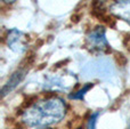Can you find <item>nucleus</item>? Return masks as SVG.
Listing matches in <instances>:
<instances>
[{
  "label": "nucleus",
  "instance_id": "nucleus-1",
  "mask_svg": "<svg viewBox=\"0 0 130 129\" xmlns=\"http://www.w3.org/2000/svg\"><path fill=\"white\" fill-rule=\"evenodd\" d=\"M66 114V104L62 98L48 96L26 106L21 114L22 122L30 127H49L56 125Z\"/></svg>",
  "mask_w": 130,
  "mask_h": 129
},
{
  "label": "nucleus",
  "instance_id": "nucleus-2",
  "mask_svg": "<svg viewBox=\"0 0 130 129\" xmlns=\"http://www.w3.org/2000/svg\"><path fill=\"white\" fill-rule=\"evenodd\" d=\"M86 42H87V47L91 52L108 53L111 50V46L108 45L105 38V29L103 26H96L95 29H92L88 33Z\"/></svg>",
  "mask_w": 130,
  "mask_h": 129
},
{
  "label": "nucleus",
  "instance_id": "nucleus-3",
  "mask_svg": "<svg viewBox=\"0 0 130 129\" xmlns=\"http://www.w3.org/2000/svg\"><path fill=\"white\" fill-rule=\"evenodd\" d=\"M7 45L10 49H13L16 53H22L26 48V43H25V36L18 30H11L7 34Z\"/></svg>",
  "mask_w": 130,
  "mask_h": 129
},
{
  "label": "nucleus",
  "instance_id": "nucleus-4",
  "mask_svg": "<svg viewBox=\"0 0 130 129\" xmlns=\"http://www.w3.org/2000/svg\"><path fill=\"white\" fill-rule=\"evenodd\" d=\"M110 10L118 18L130 24V0H114L110 6Z\"/></svg>",
  "mask_w": 130,
  "mask_h": 129
},
{
  "label": "nucleus",
  "instance_id": "nucleus-5",
  "mask_svg": "<svg viewBox=\"0 0 130 129\" xmlns=\"http://www.w3.org/2000/svg\"><path fill=\"white\" fill-rule=\"evenodd\" d=\"M25 74H26V70H23V69H20V70L15 71V72L10 75V78L8 79V81L5 84V86L2 87V89H1V96L2 97H5L7 94H9L10 91H13L14 89L21 84V81L24 79Z\"/></svg>",
  "mask_w": 130,
  "mask_h": 129
},
{
  "label": "nucleus",
  "instance_id": "nucleus-6",
  "mask_svg": "<svg viewBox=\"0 0 130 129\" xmlns=\"http://www.w3.org/2000/svg\"><path fill=\"white\" fill-rule=\"evenodd\" d=\"M92 86H94V84H90V82L87 85H85V86H83L82 88L79 89L78 91H75L74 94H71V95H70V98H71V100H83L86 93H87L90 88H92Z\"/></svg>",
  "mask_w": 130,
  "mask_h": 129
},
{
  "label": "nucleus",
  "instance_id": "nucleus-7",
  "mask_svg": "<svg viewBox=\"0 0 130 129\" xmlns=\"http://www.w3.org/2000/svg\"><path fill=\"white\" fill-rule=\"evenodd\" d=\"M97 117H98V113H92L91 116H90L89 121H88V123H87V129H95Z\"/></svg>",
  "mask_w": 130,
  "mask_h": 129
},
{
  "label": "nucleus",
  "instance_id": "nucleus-8",
  "mask_svg": "<svg viewBox=\"0 0 130 129\" xmlns=\"http://www.w3.org/2000/svg\"><path fill=\"white\" fill-rule=\"evenodd\" d=\"M2 1H4L5 4H7V5H11V4H14L16 0H2Z\"/></svg>",
  "mask_w": 130,
  "mask_h": 129
},
{
  "label": "nucleus",
  "instance_id": "nucleus-9",
  "mask_svg": "<svg viewBox=\"0 0 130 129\" xmlns=\"http://www.w3.org/2000/svg\"><path fill=\"white\" fill-rule=\"evenodd\" d=\"M39 129H46V128H39Z\"/></svg>",
  "mask_w": 130,
  "mask_h": 129
},
{
  "label": "nucleus",
  "instance_id": "nucleus-10",
  "mask_svg": "<svg viewBox=\"0 0 130 129\" xmlns=\"http://www.w3.org/2000/svg\"><path fill=\"white\" fill-rule=\"evenodd\" d=\"M79 129H81V128H79Z\"/></svg>",
  "mask_w": 130,
  "mask_h": 129
}]
</instances>
